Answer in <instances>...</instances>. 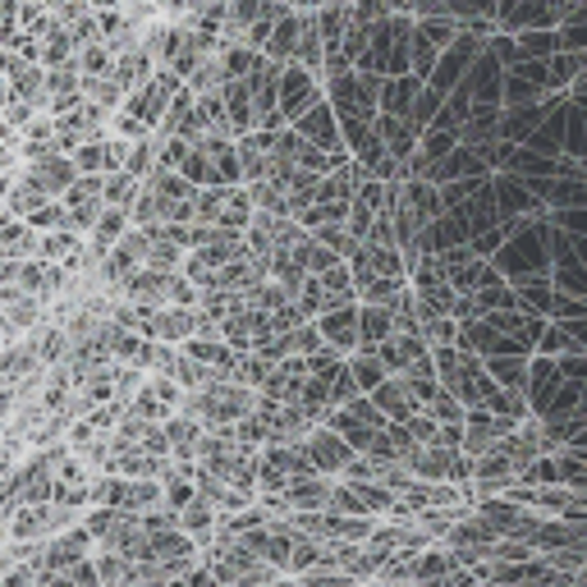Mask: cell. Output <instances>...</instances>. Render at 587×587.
<instances>
[{
    "instance_id": "obj_1",
    "label": "cell",
    "mask_w": 587,
    "mask_h": 587,
    "mask_svg": "<svg viewBox=\"0 0 587 587\" xmlns=\"http://www.w3.org/2000/svg\"><path fill=\"white\" fill-rule=\"evenodd\" d=\"M252 408H258V391L244 386V381H212L202 391H189L180 414H193L207 431H221V427H239Z\"/></svg>"
},
{
    "instance_id": "obj_2",
    "label": "cell",
    "mask_w": 587,
    "mask_h": 587,
    "mask_svg": "<svg viewBox=\"0 0 587 587\" xmlns=\"http://www.w3.org/2000/svg\"><path fill=\"white\" fill-rule=\"evenodd\" d=\"M303 445H308L317 473H330V477H340V473L353 464V454H359V450H353V445H349V441H345L330 422H317V427L308 431V441H303Z\"/></svg>"
},
{
    "instance_id": "obj_3",
    "label": "cell",
    "mask_w": 587,
    "mask_h": 587,
    "mask_svg": "<svg viewBox=\"0 0 587 587\" xmlns=\"http://www.w3.org/2000/svg\"><path fill=\"white\" fill-rule=\"evenodd\" d=\"M19 285L29 290V294H37L46 308L56 303L60 294H65V285H69V271L60 267V262H46V258H23V271H19Z\"/></svg>"
},
{
    "instance_id": "obj_4",
    "label": "cell",
    "mask_w": 587,
    "mask_h": 587,
    "mask_svg": "<svg viewBox=\"0 0 587 587\" xmlns=\"http://www.w3.org/2000/svg\"><path fill=\"white\" fill-rule=\"evenodd\" d=\"M166 437H170V459L174 464H197V450H202V437H207V427H202L193 414H174L166 418Z\"/></svg>"
},
{
    "instance_id": "obj_5",
    "label": "cell",
    "mask_w": 587,
    "mask_h": 587,
    "mask_svg": "<svg viewBox=\"0 0 587 587\" xmlns=\"http://www.w3.org/2000/svg\"><path fill=\"white\" fill-rule=\"evenodd\" d=\"M321 326V336L330 349H340V353H359V303H345V308H330L317 317Z\"/></svg>"
},
{
    "instance_id": "obj_6",
    "label": "cell",
    "mask_w": 587,
    "mask_h": 587,
    "mask_svg": "<svg viewBox=\"0 0 587 587\" xmlns=\"http://www.w3.org/2000/svg\"><path fill=\"white\" fill-rule=\"evenodd\" d=\"M308 376H313L308 359H303V353H290V359H280V363L271 368L262 395H271V399H298L303 386H308Z\"/></svg>"
},
{
    "instance_id": "obj_7",
    "label": "cell",
    "mask_w": 587,
    "mask_h": 587,
    "mask_svg": "<svg viewBox=\"0 0 587 587\" xmlns=\"http://www.w3.org/2000/svg\"><path fill=\"white\" fill-rule=\"evenodd\" d=\"M368 395L376 399V408H381V414H386L391 422H408L414 414H422V404H418L414 391H408L404 376H386V381H381L376 391H368Z\"/></svg>"
},
{
    "instance_id": "obj_8",
    "label": "cell",
    "mask_w": 587,
    "mask_h": 587,
    "mask_svg": "<svg viewBox=\"0 0 587 587\" xmlns=\"http://www.w3.org/2000/svg\"><path fill=\"white\" fill-rule=\"evenodd\" d=\"M180 528L189 532L197 546H212V542L221 538V509L197 492V500H189V505L180 509Z\"/></svg>"
},
{
    "instance_id": "obj_9",
    "label": "cell",
    "mask_w": 587,
    "mask_h": 587,
    "mask_svg": "<svg viewBox=\"0 0 587 587\" xmlns=\"http://www.w3.org/2000/svg\"><path fill=\"white\" fill-rule=\"evenodd\" d=\"M37 229L19 212H0V258H37Z\"/></svg>"
},
{
    "instance_id": "obj_10",
    "label": "cell",
    "mask_w": 587,
    "mask_h": 587,
    "mask_svg": "<svg viewBox=\"0 0 587 587\" xmlns=\"http://www.w3.org/2000/svg\"><path fill=\"white\" fill-rule=\"evenodd\" d=\"M129 229H134V212L129 207H111L106 202V212H101V221L92 225V235H88V248L97 252V258H106V252L129 235Z\"/></svg>"
},
{
    "instance_id": "obj_11",
    "label": "cell",
    "mask_w": 587,
    "mask_h": 587,
    "mask_svg": "<svg viewBox=\"0 0 587 587\" xmlns=\"http://www.w3.org/2000/svg\"><path fill=\"white\" fill-rule=\"evenodd\" d=\"M29 340H33L37 359H42L46 368L65 363V359H69V349H74V340H69V326H65V321H56V317H46L42 326H33V330H29Z\"/></svg>"
},
{
    "instance_id": "obj_12",
    "label": "cell",
    "mask_w": 587,
    "mask_h": 587,
    "mask_svg": "<svg viewBox=\"0 0 587 587\" xmlns=\"http://www.w3.org/2000/svg\"><path fill=\"white\" fill-rule=\"evenodd\" d=\"M46 363L37 359V349H33V340L29 336H19V340H10L5 349H0V372H5V381H29V376H37Z\"/></svg>"
},
{
    "instance_id": "obj_13",
    "label": "cell",
    "mask_w": 587,
    "mask_h": 587,
    "mask_svg": "<svg viewBox=\"0 0 587 587\" xmlns=\"http://www.w3.org/2000/svg\"><path fill=\"white\" fill-rule=\"evenodd\" d=\"M395 336V313L381 303H359V349H381Z\"/></svg>"
},
{
    "instance_id": "obj_14",
    "label": "cell",
    "mask_w": 587,
    "mask_h": 587,
    "mask_svg": "<svg viewBox=\"0 0 587 587\" xmlns=\"http://www.w3.org/2000/svg\"><path fill=\"white\" fill-rule=\"evenodd\" d=\"M74 391H79V386H74V368L69 363H56V368H46V376H42V404L50 408V414H60V408L74 399Z\"/></svg>"
},
{
    "instance_id": "obj_15",
    "label": "cell",
    "mask_w": 587,
    "mask_h": 587,
    "mask_svg": "<svg viewBox=\"0 0 587 587\" xmlns=\"http://www.w3.org/2000/svg\"><path fill=\"white\" fill-rule=\"evenodd\" d=\"M79 248H88V235H79V229L60 225V229H46V235L37 239V258H46V262H65L69 252H79Z\"/></svg>"
},
{
    "instance_id": "obj_16",
    "label": "cell",
    "mask_w": 587,
    "mask_h": 587,
    "mask_svg": "<svg viewBox=\"0 0 587 587\" xmlns=\"http://www.w3.org/2000/svg\"><path fill=\"white\" fill-rule=\"evenodd\" d=\"M138 193H143V180L134 170H111L106 174V202L111 207H134Z\"/></svg>"
},
{
    "instance_id": "obj_17",
    "label": "cell",
    "mask_w": 587,
    "mask_h": 587,
    "mask_svg": "<svg viewBox=\"0 0 587 587\" xmlns=\"http://www.w3.org/2000/svg\"><path fill=\"white\" fill-rule=\"evenodd\" d=\"M129 414H138V418H147V422H166L174 408H170L157 391H151V381H143V386L134 391V399H129Z\"/></svg>"
},
{
    "instance_id": "obj_18",
    "label": "cell",
    "mask_w": 587,
    "mask_h": 587,
    "mask_svg": "<svg viewBox=\"0 0 587 587\" xmlns=\"http://www.w3.org/2000/svg\"><path fill=\"white\" fill-rule=\"evenodd\" d=\"M0 587H42V583H37L33 565H14V569L0 574Z\"/></svg>"
}]
</instances>
